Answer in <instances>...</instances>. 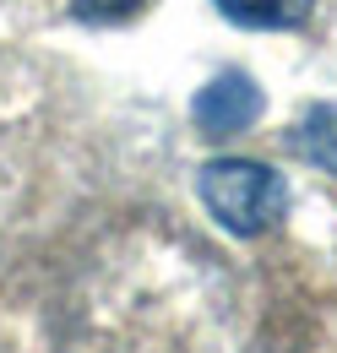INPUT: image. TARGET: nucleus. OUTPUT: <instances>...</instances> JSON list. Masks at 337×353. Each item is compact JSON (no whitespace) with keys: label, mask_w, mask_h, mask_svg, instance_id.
I'll return each instance as SVG.
<instances>
[{"label":"nucleus","mask_w":337,"mask_h":353,"mask_svg":"<svg viewBox=\"0 0 337 353\" xmlns=\"http://www.w3.org/2000/svg\"><path fill=\"white\" fill-rule=\"evenodd\" d=\"M207 212L229 234L240 239H256L267 228H278L283 212H289V185L283 174H272L267 163H251V158H212L202 179H196Z\"/></svg>","instance_id":"1"},{"label":"nucleus","mask_w":337,"mask_h":353,"mask_svg":"<svg viewBox=\"0 0 337 353\" xmlns=\"http://www.w3.org/2000/svg\"><path fill=\"white\" fill-rule=\"evenodd\" d=\"M191 120H196L207 136H240V131H251L256 120H261V88H256L245 71H223V77H212L207 88L196 92Z\"/></svg>","instance_id":"2"},{"label":"nucleus","mask_w":337,"mask_h":353,"mask_svg":"<svg viewBox=\"0 0 337 353\" xmlns=\"http://www.w3.org/2000/svg\"><path fill=\"white\" fill-rule=\"evenodd\" d=\"M289 147L310 169L337 179V103H310L294 120V131H289Z\"/></svg>","instance_id":"3"},{"label":"nucleus","mask_w":337,"mask_h":353,"mask_svg":"<svg viewBox=\"0 0 337 353\" xmlns=\"http://www.w3.org/2000/svg\"><path fill=\"white\" fill-rule=\"evenodd\" d=\"M234 28H256V33H294L310 22L316 0H212Z\"/></svg>","instance_id":"4"}]
</instances>
